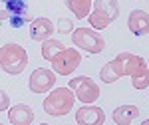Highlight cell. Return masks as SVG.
I'll return each mask as SVG.
<instances>
[{
    "instance_id": "9a60e30c",
    "label": "cell",
    "mask_w": 149,
    "mask_h": 125,
    "mask_svg": "<svg viewBox=\"0 0 149 125\" xmlns=\"http://www.w3.org/2000/svg\"><path fill=\"white\" fill-rule=\"evenodd\" d=\"M92 10H97V12H102V14H105L113 22L119 16V4H117V0H93Z\"/></svg>"
},
{
    "instance_id": "5bb4252c",
    "label": "cell",
    "mask_w": 149,
    "mask_h": 125,
    "mask_svg": "<svg viewBox=\"0 0 149 125\" xmlns=\"http://www.w3.org/2000/svg\"><path fill=\"white\" fill-rule=\"evenodd\" d=\"M139 107L137 105H119V107H115L113 109V115H111V119H113L117 125H129L131 121H135L139 117Z\"/></svg>"
},
{
    "instance_id": "e0dca14e",
    "label": "cell",
    "mask_w": 149,
    "mask_h": 125,
    "mask_svg": "<svg viewBox=\"0 0 149 125\" xmlns=\"http://www.w3.org/2000/svg\"><path fill=\"white\" fill-rule=\"evenodd\" d=\"M66 46L62 44L60 40H54V38H48L46 42H42V58L48 60V62H52V58L56 56L58 52H62Z\"/></svg>"
},
{
    "instance_id": "7c38bea8",
    "label": "cell",
    "mask_w": 149,
    "mask_h": 125,
    "mask_svg": "<svg viewBox=\"0 0 149 125\" xmlns=\"http://www.w3.org/2000/svg\"><path fill=\"white\" fill-rule=\"evenodd\" d=\"M8 119L12 125H32L34 121V109L26 103H16L8 111Z\"/></svg>"
},
{
    "instance_id": "3957f363",
    "label": "cell",
    "mask_w": 149,
    "mask_h": 125,
    "mask_svg": "<svg viewBox=\"0 0 149 125\" xmlns=\"http://www.w3.org/2000/svg\"><path fill=\"white\" fill-rule=\"evenodd\" d=\"M28 66V54L20 44L8 42L0 48V68L2 72L10 74V76H18L22 74Z\"/></svg>"
},
{
    "instance_id": "277c9868",
    "label": "cell",
    "mask_w": 149,
    "mask_h": 125,
    "mask_svg": "<svg viewBox=\"0 0 149 125\" xmlns=\"http://www.w3.org/2000/svg\"><path fill=\"white\" fill-rule=\"evenodd\" d=\"M74 101H76V95L70 88H56L46 95V99L42 101V107L48 115L62 117L74 109Z\"/></svg>"
},
{
    "instance_id": "44dd1931",
    "label": "cell",
    "mask_w": 149,
    "mask_h": 125,
    "mask_svg": "<svg viewBox=\"0 0 149 125\" xmlns=\"http://www.w3.org/2000/svg\"><path fill=\"white\" fill-rule=\"evenodd\" d=\"M141 125H149V119H145V121H141Z\"/></svg>"
},
{
    "instance_id": "d6986e66",
    "label": "cell",
    "mask_w": 149,
    "mask_h": 125,
    "mask_svg": "<svg viewBox=\"0 0 149 125\" xmlns=\"http://www.w3.org/2000/svg\"><path fill=\"white\" fill-rule=\"evenodd\" d=\"M56 32H60V34L74 32V24H72V20H70V18H60V20H58V30Z\"/></svg>"
},
{
    "instance_id": "2e32d148",
    "label": "cell",
    "mask_w": 149,
    "mask_h": 125,
    "mask_svg": "<svg viewBox=\"0 0 149 125\" xmlns=\"http://www.w3.org/2000/svg\"><path fill=\"white\" fill-rule=\"evenodd\" d=\"M66 6L70 8V12L78 18H88L92 12L93 0H66Z\"/></svg>"
},
{
    "instance_id": "8fae6325",
    "label": "cell",
    "mask_w": 149,
    "mask_h": 125,
    "mask_svg": "<svg viewBox=\"0 0 149 125\" xmlns=\"http://www.w3.org/2000/svg\"><path fill=\"white\" fill-rule=\"evenodd\" d=\"M127 28L135 36L149 34V14L143 10H131L129 18H127Z\"/></svg>"
},
{
    "instance_id": "7402d4cb",
    "label": "cell",
    "mask_w": 149,
    "mask_h": 125,
    "mask_svg": "<svg viewBox=\"0 0 149 125\" xmlns=\"http://www.w3.org/2000/svg\"><path fill=\"white\" fill-rule=\"evenodd\" d=\"M40 125H50V123H40Z\"/></svg>"
},
{
    "instance_id": "ac0fdd59",
    "label": "cell",
    "mask_w": 149,
    "mask_h": 125,
    "mask_svg": "<svg viewBox=\"0 0 149 125\" xmlns=\"http://www.w3.org/2000/svg\"><path fill=\"white\" fill-rule=\"evenodd\" d=\"M88 20H90V24H92L93 30H105V28L111 24V20H109L105 14H102V12H97V10H92V12H90Z\"/></svg>"
},
{
    "instance_id": "8992f818",
    "label": "cell",
    "mask_w": 149,
    "mask_h": 125,
    "mask_svg": "<svg viewBox=\"0 0 149 125\" xmlns=\"http://www.w3.org/2000/svg\"><path fill=\"white\" fill-rule=\"evenodd\" d=\"M68 88L74 91L76 99H80V101L86 103V105L95 103V99L100 97V85H97L92 78H88V76H78V78L70 80Z\"/></svg>"
},
{
    "instance_id": "603a6c76",
    "label": "cell",
    "mask_w": 149,
    "mask_h": 125,
    "mask_svg": "<svg viewBox=\"0 0 149 125\" xmlns=\"http://www.w3.org/2000/svg\"><path fill=\"white\" fill-rule=\"evenodd\" d=\"M0 125H4V123H0Z\"/></svg>"
},
{
    "instance_id": "52a82bcc",
    "label": "cell",
    "mask_w": 149,
    "mask_h": 125,
    "mask_svg": "<svg viewBox=\"0 0 149 125\" xmlns=\"http://www.w3.org/2000/svg\"><path fill=\"white\" fill-rule=\"evenodd\" d=\"M52 68L56 74H62V76H70L74 74L76 68L81 64V54L78 48H64L62 52H58L56 56L52 58Z\"/></svg>"
},
{
    "instance_id": "6da1fadb",
    "label": "cell",
    "mask_w": 149,
    "mask_h": 125,
    "mask_svg": "<svg viewBox=\"0 0 149 125\" xmlns=\"http://www.w3.org/2000/svg\"><path fill=\"white\" fill-rule=\"evenodd\" d=\"M121 68H123V76L131 78V85L133 90H145L149 85V68L147 62L141 56H135L131 52H121L117 54Z\"/></svg>"
},
{
    "instance_id": "30bf717a",
    "label": "cell",
    "mask_w": 149,
    "mask_h": 125,
    "mask_svg": "<svg viewBox=\"0 0 149 125\" xmlns=\"http://www.w3.org/2000/svg\"><path fill=\"white\" fill-rule=\"evenodd\" d=\"M54 34H56V28L50 22V18H46V16L34 18L30 22V38L34 42H46L48 38H52Z\"/></svg>"
},
{
    "instance_id": "7a4b0ae2",
    "label": "cell",
    "mask_w": 149,
    "mask_h": 125,
    "mask_svg": "<svg viewBox=\"0 0 149 125\" xmlns=\"http://www.w3.org/2000/svg\"><path fill=\"white\" fill-rule=\"evenodd\" d=\"M28 10H30L28 0H0V24L20 28L24 24L32 22Z\"/></svg>"
},
{
    "instance_id": "ffe728a7",
    "label": "cell",
    "mask_w": 149,
    "mask_h": 125,
    "mask_svg": "<svg viewBox=\"0 0 149 125\" xmlns=\"http://www.w3.org/2000/svg\"><path fill=\"white\" fill-rule=\"evenodd\" d=\"M10 109V95L4 90H0V111H6Z\"/></svg>"
},
{
    "instance_id": "4fadbf2b",
    "label": "cell",
    "mask_w": 149,
    "mask_h": 125,
    "mask_svg": "<svg viewBox=\"0 0 149 125\" xmlns=\"http://www.w3.org/2000/svg\"><path fill=\"white\" fill-rule=\"evenodd\" d=\"M119 78H123V68H121V62L119 58L115 56L111 62H107L102 69H100V80L105 81V83H113Z\"/></svg>"
},
{
    "instance_id": "ba28073f",
    "label": "cell",
    "mask_w": 149,
    "mask_h": 125,
    "mask_svg": "<svg viewBox=\"0 0 149 125\" xmlns=\"http://www.w3.org/2000/svg\"><path fill=\"white\" fill-rule=\"evenodd\" d=\"M54 85H56V74L52 69L38 68L28 78V88L32 93H48Z\"/></svg>"
},
{
    "instance_id": "9c48e42d",
    "label": "cell",
    "mask_w": 149,
    "mask_h": 125,
    "mask_svg": "<svg viewBox=\"0 0 149 125\" xmlns=\"http://www.w3.org/2000/svg\"><path fill=\"white\" fill-rule=\"evenodd\" d=\"M76 123L78 125H103L105 123V113L97 105H84L76 111Z\"/></svg>"
},
{
    "instance_id": "5b68a950",
    "label": "cell",
    "mask_w": 149,
    "mask_h": 125,
    "mask_svg": "<svg viewBox=\"0 0 149 125\" xmlns=\"http://www.w3.org/2000/svg\"><path fill=\"white\" fill-rule=\"evenodd\" d=\"M72 42L76 48H80L88 54H102L105 48L103 38L93 28H76L72 32Z\"/></svg>"
}]
</instances>
